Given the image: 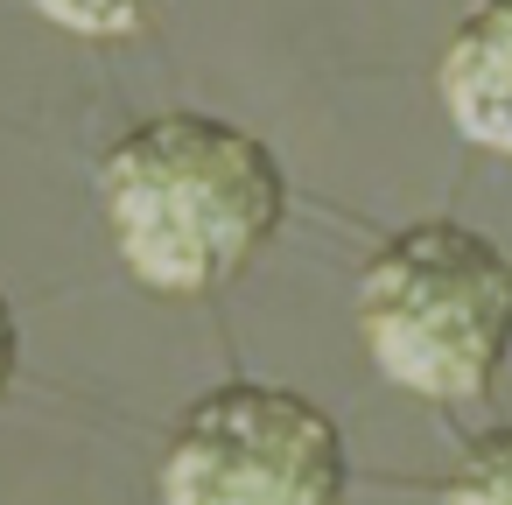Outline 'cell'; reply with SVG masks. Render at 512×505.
<instances>
[{"instance_id": "1", "label": "cell", "mask_w": 512, "mask_h": 505, "mask_svg": "<svg viewBox=\"0 0 512 505\" xmlns=\"http://www.w3.org/2000/svg\"><path fill=\"white\" fill-rule=\"evenodd\" d=\"M99 211L127 274L155 295H211L288 218L281 155L218 113L134 120L99 162Z\"/></svg>"}, {"instance_id": "2", "label": "cell", "mask_w": 512, "mask_h": 505, "mask_svg": "<svg viewBox=\"0 0 512 505\" xmlns=\"http://www.w3.org/2000/svg\"><path fill=\"white\" fill-rule=\"evenodd\" d=\"M358 337L414 400H477L512 358V260L498 239L421 218L358 274Z\"/></svg>"}, {"instance_id": "3", "label": "cell", "mask_w": 512, "mask_h": 505, "mask_svg": "<svg viewBox=\"0 0 512 505\" xmlns=\"http://www.w3.org/2000/svg\"><path fill=\"white\" fill-rule=\"evenodd\" d=\"M344 491V428L309 393L260 379H225L190 400L162 456L169 505H337Z\"/></svg>"}, {"instance_id": "4", "label": "cell", "mask_w": 512, "mask_h": 505, "mask_svg": "<svg viewBox=\"0 0 512 505\" xmlns=\"http://www.w3.org/2000/svg\"><path fill=\"white\" fill-rule=\"evenodd\" d=\"M435 92L470 148L512 155V0H463L435 64Z\"/></svg>"}, {"instance_id": "5", "label": "cell", "mask_w": 512, "mask_h": 505, "mask_svg": "<svg viewBox=\"0 0 512 505\" xmlns=\"http://www.w3.org/2000/svg\"><path fill=\"white\" fill-rule=\"evenodd\" d=\"M449 505H512V428H484L463 442L456 470L435 484Z\"/></svg>"}, {"instance_id": "6", "label": "cell", "mask_w": 512, "mask_h": 505, "mask_svg": "<svg viewBox=\"0 0 512 505\" xmlns=\"http://www.w3.org/2000/svg\"><path fill=\"white\" fill-rule=\"evenodd\" d=\"M29 8H43V22H57V29H71V36H99V43H113V36H141L169 0H29Z\"/></svg>"}, {"instance_id": "7", "label": "cell", "mask_w": 512, "mask_h": 505, "mask_svg": "<svg viewBox=\"0 0 512 505\" xmlns=\"http://www.w3.org/2000/svg\"><path fill=\"white\" fill-rule=\"evenodd\" d=\"M15 372H22V323H15V302L0 295V400H8Z\"/></svg>"}]
</instances>
